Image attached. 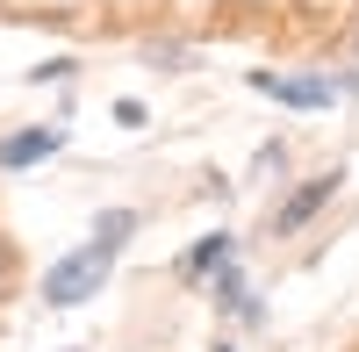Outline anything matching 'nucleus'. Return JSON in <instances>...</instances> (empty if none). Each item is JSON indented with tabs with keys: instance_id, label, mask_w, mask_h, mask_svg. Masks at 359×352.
Instances as JSON below:
<instances>
[{
	"instance_id": "1",
	"label": "nucleus",
	"mask_w": 359,
	"mask_h": 352,
	"mask_svg": "<svg viewBox=\"0 0 359 352\" xmlns=\"http://www.w3.org/2000/svg\"><path fill=\"white\" fill-rule=\"evenodd\" d=\"M137 230V209H115V216H101L94 223V245H79V252H65L50 266V280H43V295L57 302V309H72V302H86L94 287L108 280V266H115V252H123V238Z\"/></svg>"
},
{
	"instance_id": "2",
	"label": "nucleus",
	"mask_w": 359,
	"mask_h": 352,
	"mask_svg": "<svg viewBox=\"0 0 359 352\" xmlns=\"http://www.w3.org/2000/svg\"><path fill=\"white\" fill-rule=\"evenodd\" d=\"M331 194H338V172H316V180H302V187H294L280 209H273V238H294V230H302V223H309Z\"/></svg>"
},
{
	"instance_id": "3",
	"label": "nucleus",
	"mask_w": 359,
	"mask_h": 352,
	"mask_svg": "<svg viewBox=\"0 0 359 352\" xmlns=\"http://www.w3.org/2000/svg\"><path fill=\"white\" fill-rule=\"evenodd\" d=\"M57 144H65V130H15V137H0V165H36Z\"/></svg>"
},
{
	"instance_id": "4",
	"label": "nucleus",
	"mask_w": 359,
	"mask_h": 352,
	"mask_svg": "<svg viewBox=\"0 0 359 352\" xmlns=\"http://www.w3.org/2000/svg\"><path fill=\"white\" fill-rule=\"evenodd\" d=\"M252 86H259V94L294 101V108H323V101H331V86H323V79H273V72H252Z\"/></svg>"
},
{
	"instance_id": "5",
	"label": "nucleus",
	"mask_w": 359,
	"mask_h": 352,
	"mask_svg": "<svg viewBox=\"0 0 359 352\" xmlns=\"http://www.w3.org/2000/svg\"><path fill=\"white\" fill-rule=\"evenodd\" d=\"M216 259H230V245H223V238H208V245L187 252V266H180V273H201V266H216Z\"/></svg>"
}]
</instances>
